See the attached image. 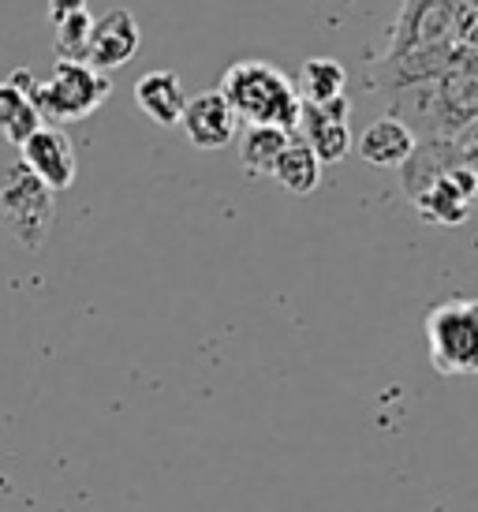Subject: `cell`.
Segmentation results:
<instances>
[{
    "instance_id": "obj_1",
    "label": "cell",
    "mask_w": 478,
    "mask_h": 512,
    "mask_svg": "<svg viewBox=\"0 0 478 512\" xmlns=\"http://www.w3.org/2000/svg\"><path fill=\"white\" fill-rule=\"evenodd\" d=\"M464 64H478V0H404L366 86L389 94Z\"/></svg>"
},
{
    "instance_id": "obj_2",
    "label": "cell",
    "mask_w": 478,
    "mask_h": 512,
    "mask_svg": "<svg viewBox=\"0 0 478 512\" xmlns=\"http://www.w3.org/2000/svg\"><path fill=\"white\" fill-rule=\"evenodd\" d=\"M385 98H389V116H396L415 139L460 135L467 128H478V64L396 86Z\"/></svg>"
},
{
    "instance_id": "obj_3",
    "label": "cell",
    "mask_w": 478,
    "mask_h": 512,
    "mask_svg": "<svg viewBox=\"0 0 478 512\" xmlns=\"http://www.w3.org/2000/svg\"><path fill=\"white\" fill-rule=\"evenodd\" d=\"M221 98L228 101V109L243 120L247 128H281L296 131L299 124V98L296 83L269 60H239L221 75Z\"/></svg>"
},
{
    "instance_id": "obj_4",
    "label": "cell",
    "mask_w": 478,
    "mask_h": 512,
    "mask_svg": "<svg viewBox=\"0 0 478 512\" xmlns=\"http://www.w3.org/2000/svg\"><path fill=\"white\" fill-rule=\"evenodd\" d=\"M426 352L437 374L467 378L478 370V303L475 299H445L422 322Z\"/></svg>"
},
{
    "instance_id": "obj_5",
    "label": "cell",
    "mask_w": 478,
    "mask_h": 512,
    "mask_svg": "<svg viewBox=\"0 0 478 512\" xmlns=\"http://www.w3.org/2000/svg\"><path fill=\"white\" fill-rule=\"evenodd\" d=\"M113 83L109 75L94 72L86 60H57V68L49 75V83H38L34 90V109L42 116V124H75L94 116L109 101Z\"/></svg>"
},
{
    "instance_id": "obj_6",
    "label": "cell",
    "mask_w": 478,
    "mask_h": 512,
    "mask_svg": "<svg viewBox=\"0 0 478 512\" xmlns=\"http://www.w3.org/2000/svg\"><path fill=\"white\" fill-rule=\"evenodd\" d=\"M0 221L19 247L38 251L57 221V195L27 165H12L0 176Z\"/></svg>"
},
{
    "instance_id": "obj_7",
    "label": "cell",
    "mask_w": 478,
    "mask_h": 512,
    "mask_svg": "<svg viewBox=\"0 0 478 512\" xmlns=\"http://www.w3.org/2000/svg\"><path fill=\"white\" fill-rule=\"evenodd\" d=\"M478 195V169H452L434 176L430 184H422L415 195H411V206L415 214L426 221V225H464L471 217V206H475Z\"/></svg>"
},
{
    "instance_id": "obj_8",
    "label": "cell",
    "mask_w": 478,
    "mask_h": 512,
    "mask_svg": "<svg viewBox=\"0 0 478 512\" xmlns=\"http://www.w3.org/2000/svg\"><path fill=\"white\" fill-rule=\"evenodd\" d=\"M139 45H142V30L135 23V15L127 12V8H113V12H105L101 19H94V27H90L86 64L94 72L109 75L139 57Z\"/></svg>"
},
{
    "instance_id": "obj_9",
    "label": "cell",
    "mask_w": 478,
    "mask_h": 512,
    "mask_svg": "<svg viewBox=\"0 0 478 512\" xmlns=\"http://www.w3.org/2000/svg\"><path fill=\"white\" fill-rule=\"evenodd\" d=\"M19 150H23V161H19V165H27L53 195H57V191H68V187L75 184V176H79V157H75V146H71V139L64 135V128L42 124Z\"/></svg>"
},
{
    "instance_id": "obj_10",
    "label": "cell",
    "mask_w": 478,
    "mask_h": 512,
    "mask_svg": "<svg viewBox=\"0 0 478 512\" xmlns=\"http://www.w3.org/2000/svg\"><path fill=\"white\" fill-rule=\"evenodd\" d=\"M180 128L187 135V143L198 150H225L236 139L239 120L228 109V101L221 98V90H202L195 98H187L180 113Z\"/></svg>"
},
{
    "instance_id": "obj_11",
    "label": "cell",
    "mask_w": 478,
    "mask_h": 512,
    "mask_svg": "<svg viewBox=\"0 0 478 512\" xmlns=\"http://www.w3.org/2000/svg\"><path fill=\"white\" fill-rule=\"evenodd\" d=\"M34 90H38V79L27 68H15L0 83V135L12 146H23L42 128V116L34 109Z\"/></svg>"
},
{
    "instance_id": "obj_12",
    "label": "cell",
    "mask_w": 478,
    "mask_h": 512,
    "mask_svg": "<svg viewBox=\"0 0 478 512\" xmlns=\"http://www.w3.org/2000/svg\"><path fill=\"white\" fill-rule=\"evenodd\" d=\"M296 131H299V143L307 146L322 165H337V161H344L355 146V135H352V128H348V120H337V116H329L325 109L307 105V101L299 105Z\"/></svg>"
},
{
    "instance_id": "obj_13",
    "label": "cell",
    "mask_w": 478,
    "mask_h": 512,
    "mask_svg": "<svg viewBox=\"0 0 478 512\" xmlns=\"http://www.w3.org/2000/svg\"><path fill=\"white\" fill-rule=\"evenodd\" d=\"M359 157L374 169H400L408 154L415 150V135H411L396 116H378L370 128L359 135Z\"/></svg>"
},
{
    "instance_id": "obj_14",
    "label": "cell",
    "mask_w": 478,
    "mask_h": 512,
    "mask_svg": "<svg viewBox=\"0 0 478 512\" xmlns=\"http://www.w3.org/2000/svg\"><path fill=\"white\" fill-rule=\"evenodd\" d=\"M135 105H139L154 124H161V128H176V124H180L183 105H187L180 75L169 72V68L146 72L139 83H135Z\"/></svg>"
},
{
    "instance_id": "obj_15",
    "label": "cell",
    "mask_w": 478,
    "mask_h": 512,
    "mask_svg": "<svg viewBox=\"0 0 478 512\" xmlns=\"http://www.w3.org/2000/svg\"><path fill=\"white\" fill-rule=\"evenodd\" d=\"M284 191H292V195H310V191H318L322 184V161L310 154L303 143H292L284 146L281 157H277V165L269 172Z\"/></svg>"
},
{
    "instance_id": "obj_16",
    "label": "cell",
    "mask_w": 478,
    "mask_h": 512,
    "mask_svg": "<svg viewBox=\"0 0 478 512\" xmlns=\"http://www.w3.org/2000/svg\"><path fill=\"white\" fill-rule=\"evenodd\" d=\"M296 90L307 105H325V101H333V98H344L348 72H344V64L333 57H310L307 64H303V72H299Z\"/></svg>"
},
{
    "instance_id": "obj_17",
    "label": "cell",
    "mask_w": 478,
    "mask_h": 512,
    "mask_svg": "<svg viewBox=\"0 0 478 512\" xmlns=\"http://www.w3.org/2000/svg\"><path fill=\"white\" fill-rule=\"evenodd\" d=\"M288 143H292V135L281 128H247L243 146H239V161H243L247 176H269Z\"/></svg>"
},
{
    "instance_id": "obj_18",
    "label": "cell",
    "mask_w": 478,
    "mask_h": 512,
    "mask_svg": "<svg viewBox=\"0 0 478 512\" xmlns=\"http://www.w3.org/2000/svg\"><path fill=\"white\" fill-rule=\"evenodd\" d=\"M53 27H57V60H86V42H90V27H94L90 8L71 12Z\"/></svg>"
},
{
    "instance_id": "obj_19",
    "label": "cell",
    "mask_w": 478,
    "mask_h": 512,
    "mask_svg": "<svg viewBox=\"0 0 478 512\" xmlns=\"http://www.w3.org/2000/svg\"><path fill=\"white\" fill-rule=\"evenodd\" d=\"M90 8V0H49V19L60 23V19H68L71 12H83Z\"/></svg>"
}]
</instances>
